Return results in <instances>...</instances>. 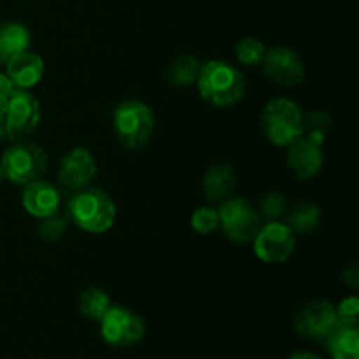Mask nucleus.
<instances>
[{
    "label": "nucleus",
    "mask_w": 359,
    "mask_h": 359,
    "mask_svg": "<svg viewBox=\"0 0 359 359\" xmlns=\"http://www.w3.org/2000/svg\"><path fill=\"white\" fill-rule=\"evenodd\" d=\"M235 184H237V172H235L231 165H212L205 172V175H203V195H205L209 202H223V200H226L231 195Z\"/></svg>",
    "instance_id": "obj_16"
},
{
    "label": "nucleus",
    "mask_w": 359,
    "mask_h": 359,
    "mask_svg": "<svg viewBox=\"0 0 359 359\" xmlns=\"http://www.w3.org/2000/svg\"><path fill=\"white\" fill-rule=\"evenodd\" d=\"M259 125L273 146L287 147L304 135V112L290 98H273L263 107Z\"/></svg>",
    "instance_id": "obj_5"
},
{
    "label": "nucleus",
    "mask_w": 359,
    "mask_h": 359,
    "mask_svg": "<svg viewBox=\"0 0 359 359\" xmlns=\"http://www.w3.org/2000/svg\"><path fill=\"white\" fill-rule=\"evenodd\" d=\"M32 35L25 25L11 21L0 27V65H6L13 56L30 49Z\"/></svg>",
    "instance_id": "obj_18"
},
{
    "label": "nucleus",
    "mask_w": 359,
    "mask_h": 359,
    "mask_svg": "<svg viewBox=\"0 0 359 359\" xmlns=\"http://www.w3.org/2000/svg\"><path fill=\"white\" fill-rule=\"evenodd\" d=\"M262 69L277 84L286 88L298 86L305 79V63L297 51L290 48L266 49Z\"/></svg>",
    "instance_id": "obj_10"
},
{
    "label": "nucleus",
    "mask_w": 359,
    "mask_h": 359,
    "mask_svg": "<svg viewBox=\"0 0 359 359\" xmlns=\"http://www.w3.org/2000/svg\"><path fill=\"white\" fill-rule=\"evenodd\" d=\"M337 325V309L328 300L309 302L294 316V330L305 339H326Z\"/></svg>",
    "instance_id": "obj_11"
},
{
    "label": "nucleus",
    "mask_w": 359,
    "mask_h": 359,
    "mask_svg": "<svg viewBox=\"0 0 359 359\" xmlns=\"http://www.w3.org/2000/svg\"><path fill=\"white\" fill-rule=\"evenodd\" d=\"M200 67H202V63H200L198 58H195V56L191 55L177 56V58L170 63V67H168L167 70L168 83L179 88L191 86V84L196 83Z\"/></svg>",
    "instance_id": "obj_20"
},
{
    "label": "nucleus",
    "mask_w": 359,
    "mask_h": 359,
    "mask_svg": "<svg viewBox=\"0 0 359 359\" xmlns=\"http://www.w3.org/2000/svg\"><path fill=\"white\" fill-rule=\"evenodd\" d=\"M323 144L319 140L312 139L309 135H302L300 139L290 144L287 151V167L291 168L297 177L312 179L321 172L325 163V154H323Z\"/></svg>",
    "instance_id": "obj_13"
},
{
    "label": "nucleus",
    "mask_w": 359,
    "mask_h": 359,
    "mask_svg": "<svg viewBox=\"0 0 359 359\" xmlns=\"http://www.w3.org/2000/svg\"><path fill=\"white\" fill-rule=\"evenodd\" d=\"M286 359H321V358H319L318 354L311 353V351H297V353H293Z\"/></svg>",
    "instance_id": "obj_30"
},
{
    "label": "nucleus",
    "mask_w": 359,
    "mask_h": 359,
    "mask_svg": "<svg viewBox=\"0 0 359 359\" xmlns=\"http://www.w3.org/2000/svg\"><path fill=\"white\" fill-rule=\"evenodd\" d=\"M97 175V160L86 147H74L63 154L58 167V179L65 188L77 191L86 188Z\"/></svg>",
    "instance_id": "obj_12"
},
{
    "label": "nucleus",
    "mask_w": 359,
    "mask_h": 359,
    "mask_svg": "<svg viewBox=\"0 0 359 359\" xmlns=\"http://www.w3.org/2000/svg\"><path fill=\"white\" fill-rule=\"evenodd\" d=\"M195 84L200 98L217 109L237 105L244 98L248 88L241 70L223 60L202 63Z\"/></svg>",
    "instance_id": "obj_1"
},
{
    "label": "nucleus",
    "mask_w": 359,
    "mask_h": 359,
    "mask_svg": "<svg viewBox=\"0 0 359 359\" xmlns=\"http://www.w3.org/2000/svg\"><path fill=\"white\" fill-rule=\"evenodd\" d=\"M342 280L347 284L349 287H353V290H356L359 286V270H358V265L356 263H351L349 266H346V270H344L342 273Z\"/></svg>",
    "instance_id": "obj_28"
},
{
    "label": "nucleus",
    "mask_w": 359,
    "mask_h": 359,
    "mask_svg": "<svg viewBox=\"0 0 359 359\" xmlns=\"http://www.w3.org/2000/svg\"><path fill=\"white\" fill-rule=\"evenodd\" d=\"M0 168H2L4 179L13 184L25 186L32 181H37L46 174L48 156L41 146L21 140L4 151L0 158Z\"/></svg>",
    "instance_id": "obj_6"
},
{
    "label": "nucleus",
    "mask_w": 359,
    "mask_h": 359,
    "mask_svg": "<svg viewBox=\"0 0 359 359\" xmlns=\"http://www.w3.org/2000/svg\"><path fill=\"white\" fill-rule=\"evenodd\" d=\"M14 90H16V86H14L13 81L9 79V76H7L6 72H0V102H2L4 98L9 97Z\"/></svg>",
    "instance_id": "obj_29"
},
{
    "label": "nucleus",
    "mask_w": 359,
    "mask_h": 359,
    "mask_svg": "<svg viewBox=\"0 0 359 359\" xmlns=\"http://www.w3.org/2000/svg\"><path fill=\"white\" fill-rule=\"evenodd\" d=\"M217 214H219V226L223 233L237 244L252 242L262 226L258 210L241 196H228L226 200H223Z\"/></svg>",
    "instance_id": "obj_7"
},
{
    "label": "nucleus",
    "mask_w": 359,
    "mask_h": 359,
    "mask_svg": "<svg viewBox=\"0 0 359 359\" xmlns=\"http://www.w3.org/2000/svg\"><path fill=\"white\" fill-rule=\"evenodd\" d=\"M154 112L146 102L142 100H123L116 105L112 114V126H114L116 139L126 149H142L154 132Z\"/></svg>",
    "instance_id": "obj_4"
},
{
    "label": "nucleus",
    "mask_w": 359,
    "mask_h": 359,
    "mask_svg": "<svg viewBox=\"0 0 359 359\" xmlns=\"http://www.w3.org/2000/svg\"><path fill=\"white\" fill-rule=\"evenodd\" d=\"M191 228L200 235H209L219 228V214L214 207H198L191 214Z\"/></svg>",
    "instance_id": "obj_24"
},
{
    "label": "nucleus",
    "mask_w": 359,
    "mask_h": 359,
    "mask_svg": "<svg viewBox=\"0 0 359 359\" xmlns=\"http://www.w3.org/2000/svg\"><path fill=\"white\" fill-rule=\"evenodd\" d=\"M65 228H67L65 217L58 216V214H53V216L44 217V219L41 221V224H39L37 228V233L44 242H56L58 238L63 237Z\"/></svg>",
    "instance_id": "obj_26"
},
{
    "label": "nucleus",
    "mask_w": 359,
    "mask_h": 359,
    "mask_svg": "<svg viewBox=\"0 0 359 359\" xmlns=\"http://www.w3.org/2000/svg\"><path fill=\"white\" fill-rule=\"evenodd\" d=\"M265 53V44L262 41H258L256 37H244L235 46V56H237L238 63H242L245 67L262 65Z\"/></svg>",
    "instance_id": "obj_22"
},
{
    "label": "nucleus",
    "mask_w": 359,
    "mask_h": 359,
    "mask_svg": "<svg viewBox=\"0 0 359 359\" xmlns=\"http://www.w3.org/2000/svg\"><path fill=\"white\" fill-rule=\"evenodd\" d=\"M41 102L30 90H16L0 102V140H27L41 123Z\"/></svg>",
    "instance_id": "obj_2"
},
{
    "label": "nucleus",
    "mask_w": 359,
    "mask_h": 359,
    "mask_svg": "<svg viewBox=\"0 0 359 359\" xmlns=\"http://www.w3.org/2000/svg\"><path fill=\"white\" fill-rule=\"evenodd\" d=\"M326 349L333 359H359L358 326L337 325L325 339Z\"/></svg>",
    "instance_id": "obj_17"
},
{
    "label": "nucleus",
    "mask_w": 359,
    "mask_h": 359,
    "mask_svg": "<svg viewBox=\"0 0 359 359\" xmlns=\"http://www.w3.org/2000/svg\"><path fill=\"white\" fill-rule=\"evenodd\" d=\"M284 210H286V198H284V195H280V193L270 191L259 198V214H262L265 219H279L284 214Z\"/></svg>",
    "instance_id": "obj_25"
},
{
    "label": "nucleus",
    "mask_w": 359,
    "mask_h": 359,
    "mask_svg": "<svg viewBox=\"0 0 359 359\" xmlns=\"http://www.w3.org/2000/svg\"><path fill=\"white\" fill-rule=\"evenodd\" d=\"M255 255L259 262L276 265L291 258L297 248V237L286 223L280 221H266L262 224L258 233L252 238Z\"/></svg>",
    "instance_id": "obj_8"
},
{
    "label": "nucleus",
    "mask_w": 359,
    "mask_h": 359,
    "mask_svg": "<svg viewBox=\"0 0 359 359\" xmlns=\"http://www.w3.org/2000/svg\"><path fill=\"white\" fill-rule=\"evenodd\" d=\"M337 319L339 325H351L358 326L359 321V298L358 297H347L337 305Z\"/></svg>",
    "instance_id": "obj_27"
},
{
    "label": "nucleus",
    "mask_w": 359,
    "mask_h": 359,
    "mask_svg": "<svg viewBox=\"0 0 359 359\" xmlns=\"http://www.w3.org/2000/svg\"><path fill=\"white\" fill-rule=\"evenodd\" d=\"M319 221H321V209H319V205L312 202H304L291 209L286 224L293 230L294 235H309L318 230Z\"/></svg>",
    "instance_id": "obj_19"
},
{
    "label": "nucleus",
    "mask_w": 359,
    "mask_h": 359,
    "mask_svg": "<svg viewBox=\"0 0 359 359\" xmlns=\"http://www.w3.org/2000/svg\"><path fill=\"white\" fill-rule=\"evenodd\" d=\"M4 181V174H2V168H0V182Z\"/></svg>",
    "instance_id": "obj_31"
},
{
    "label": "nucleus",
    "mask_w": 359,
    "mask_h": 359,
    "mask_svg": "<svg viewBox=\"0 0 359 359\" xmlns=\"http://www.w3.org/2000/svg\"><path fill=\"white\" fill-rule=\"evenodd\" d=\"M116 203L100 188H81L69 200V217L86 233H105L116 221Z\"/></svg>",
    "instance_id": "obj_3"
},
{
    "label": "nucleus",
    "mask_w": 359,
    "mask_h": 359,
    "mask_svg": "<svg viewBox=\"0 0 359 359\" xmlns=\"http://www.w3.org/2000/svg\"><path fill=\"white\" fill-rule=\"evenodd\" d=\"M146 323L130 309L111 305L100 319V335L109 346L128 347L142 340Z\"/></svg>",
    "instance_id": "obj_9"
},
{
    "label": "nucleus",
    "mask_w": 359,
    "mask_h": 359,
    "mask_svg": "<svg viewBox=\"0 0 359 359\" xmlns=\"http://www.w3.org/2000/svg\"><path fill=\"white\" fill-rule=\"evenodd\" d=\"M111 298L100 287H88L79 294L81 314L91 321H100L102 316L111 307Z\"/></svg>",
    "instance_id": "obj_21"
},
{
    "label": "nucleus",
    "mask_w": 359,
    "mask_h": 359,
    "mask_svg": "<svg viewBox=\"0 0 359 359\" xmlns=\"http://www.w3.org/2000/svg\"><path fill=\"white\" fill-rule=\"evenodd\" d=\"M44 60L37 53H32L30 49L13 56L6 63V74L13 81L14 86L20 90H30L37 86L44 77Z\"/></svg>",
    "instance_id": "obj_15"
},
{
    "label": "nucleus",
    "mask_w": 359,
    "mask_h": 359,
    "mask_svg": "<svg viewBox=\"0 0 359 359\" xmlns=\"http://www.w3.org/2000/svg\"><path fill=\"white\" fill-rule=\"evenodd\" d=\"M330 128H332V119L323 111H311L304 116V133L319 142H325Z\"/></svg>",
    "instance_id": "obj_23"
},
{
    "label": "nucleus",
    "mask_w": 359,
    "mask_h": 359,
    "mask_svg": "<svg viewBox=\"0 0 359 359\" xmlns=\"http://www.w3.org/2000/svg\"><path fill=\"white\" fill-rule=\"evenodd\" d=\"M60 203H62V195L51 182L37 179L23 186L21 205L30 216L37 219H44L58 212Z\"/></svg>",
    "instance_id": "obj_14"
}]
</instances>
